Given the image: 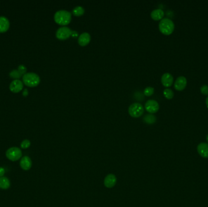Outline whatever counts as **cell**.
<instances>
[{
  "label": "cell",
  "instance_id": "21",
  "mask_svg": "<svg viewBox=\"0 0 208 207\" xmlns=\"http://www.w3.org/2000/svg\"><path fill=\"white\" fill-rule=\"evenodd\" d=\"M9 75L13 78L18 79V78H20L23 75L18 69H14V70H12V71L10 72Z\"/></svg>",
  "mask_w": 208,
  "mask_h": 207
},
{
  "label": "cell",
  "instance_id": "11",
  "mask_svg": "<svg viewBox=\"0 0 208 207\" xmlns=\"http://www.w3.org/2000/svg\"><path fill=\"white\" fill-rule=\"evenodd\" d=\"M186 85H187V80L186 77L183 76H180L177 78L175 82L174 87L178 90H182L186 88Z\"/></svg>",
  "mask_w": 208,
  "mask_h": 207
},
{
  "label": "cell",
  "instance_id": "24",
  "mask_svg": "<svg viewBox=\"0 0 208 207\" xmlns=\"http://www.w3.org/2000/svg\"><path fill=\"white\" fill-rule=\"evenodd\" d=\"M18 70L21 73V74L23 75L24 74H26V71H27V68L26 67L23 65V64H20L18 66Z\"/></svg>",
  "mask_w": 208,
  "mask_h": 207
},
{
  "label": "cell",
  "instance_id": "26",
  "mask_svg": "<svg viewBox=\"0 0 208 207\" xmlns=\"http://www.w3.org/2000/svg\"><path fill=\"white\" fill-rule=\"evenodd\" d=\"M5 174V170L2 167H0V178L3 177Z\"/></svg>",
  "mask_w": 208,
  "mask_h": 207
},
{
  "label": "cell",
  "instance_id": "9",
  "mask_svg": "<svg viewBox=\"0 0 208 207\" xmlns=\"http://www.w3.org/2000/svg\"><path fill=\"white\" fill-rule=\"evenodd\" d=\"M23 88V83L19 79H15L9 85V88L11 89V90L15 93L21 90Z\"/></svg>",
  "mask_w": 208,
  "mask_h": 207
},
{
  "label": "cell",
  "instance_id": "25",
  "mask_svg": "<svg viewBox=\"0 0 208 207\" xmlns=\"http://www.w3.org/2000/svg\"><path fill=\"white\" fill-rule=\"evenodd\" d=\"M200 90L201 93L204 95H208V85H203L200 88Z\"/></svg>",
  "mask_w": 208,
  "mask_h": 207
},
{
  "label": "cell",
  "instance_id": "20",
  "mask_svg": "<svg viewBox=\"0 0 208 207\" xmlns=\"http://www.w3.org/2000/svg\"><path fill=\"white\" fill-rule=\"evenodd\" d=\"M164 95L167 99H172L174 96V93L172 89L166 88L163 91Z\"/></svg>",
  "mask_w": 208,
  "mask_h": 207
},
{
  "label": "cell",
  "instance_id": "23",
  "mask_svg": "<svg viewBox=\"0 0 208 207\" xmlns=\"http://www.w3.org/2000/svg\"><path fill=\"white\" fill-rule=\"evenodd\" d=\"M30 146V142L29 140L26 139L24 140L21 143V148L23 149H27L29 148Z\"/></svg>",
  "mask_w": 208,
  "mask_h": 207
},
{
  "label": "cell",
  "instance_id": "29",
  "mask_svg": "<svg viewBox=\"0 0 208 207\" xmlns=\"http://www.w3.org/2000/svg\"><path fill=\"white\" fill-rule=\"evenodd\" d=\"M206 140H207V142H208V134H207V135H206Z\"/></svg>",
  "mask_w": 208,
  "mask_h": 207
},
{
  "label": "cell",
  "instance_id": "22",
  "mask_svg": "<svg viewBox=\"0 0 208 207\" xmlns=\"http://www.w3.org/2000/svg\"><path fill=\"white\" fill-rule=\"evenodd\" d=\"M154 93V88L151 86L146 87L144 90V94L146 96H150Z\"/></svg>",
  "mask_w": 208,
  "mask_h": 207
},
{
  "label": "cell",
  "instance_id": "5",
  "mask_svg": "<svg viewBox=\"0 0 208 207\" xmlns=\"http://www.w3.org/2000/svg\"><path fill=\"white\" fill-rule=\"evenodd\" d=\"M144 107L140 103H134L129 108V113L133 117H139L143 114Z\"/></svg>",
  "mask_w": 208,
  "mask_h": 207
},
{
  "label": "cell",
  "instance_id": "2",
  "mask_svg": "<svg viewBox=\"0 0 208 207\" xmlns=\"http://www.w3.org/2000/svg\"><path fill=\"white\" fill-rule=\"evenodd\" d=\"M23 83L28 86L34 87L40 82V78L38 74L34 73H28L22 76Z\"/></svg>",
  "mask_w": 208,
  "mask_h": 207
},
{
  "label": "cell",
  "instance_id": "15",
  "mask_svg": "<svg viewBox=\"0 0 208 207\" xmlns=\"http://www.w3.org/2000/svg\"><path fill=\"white\" fill-rule=\"evenodd\" d=\"M10 26L9 21V20L4 16H0V32H4L7 31Z\"/></svg>",
  "mask_w": 208,
  "mask_h": 207
},
{
  "label": "cell",
  "instance_id": "18",
  "mask_svg": "<svg viewBox=\"0 0 208 207\" xmlns=\"http://www.w3.org/2000/svg\"><path fill=\"white\" fill-rule=\"evenodd\" d=\"M144 121L148 124H153V123L156 122V117L153 114H147L144 116Z\"/></svg>",
  "mask_w": 208,
  "mask_h": 207
},
{
  "label": "cell",
  "instance_id": "16",
  "mask_svg": "<svg viewBox=\"0 0 208 207\" xmlns=\"http://www.w3.org/2000/svg\"><path fill=\"white\" fill-rule=\"evenodd\" d=\"M164 15L163 11L161 9H156L151 12V17L155 20H162Z\"/></svg>",
  "mask_w": 208,
  "mask_h": 207
},
{
  "label": "cell",
  "instance_id": "12",
  "mask_svg": "<svg viewBox=\"0 0 208 207\" xmlns=\"http://www.w3.org/2000/svg\"><path fill=\"white\" fill-rule=\"evenodd\" d=\"M20 166L25 171L29 170L32 167V161L28 156H24L20 160Z\"/></svg>",
  "mask_w": 208,
  "mask_h": 207
},
{
  "label": "cell",
  "instance_id": "6",
  "mask_svg": "<svg viewBox=\"0 0 208 207\" xmlns=\"http://www.w3.org/2000/svg\"><path fill=\"white\" fill-rule=\"evenodd\" d=\"M75 31H72V30L67 26H62L57 30L56 37L59 40H64L68 38Z\"/></svg>",
  "mask_w": 208,
  "mask_h": 207
},
{
  "label": "cell",
  "instance_id": "3",
  "mask_svg": "<svg viewBox=\"0 0 208 207\" xmlns=\"http://www.w3.org/2000/svg\"><path fill=\"white\" fill-rule=\"evenodd\" d=\"M175 28V24L172 20L169 18H163L159 23L160 30L165 35L171 34Z\"/></svg>",
  "mask_w": 208,
  "mask_h": 207
},
{
  "label": "cell",
  "instance_id": "13",
  "mask_svg": "<svg viewBox=\"0 0 208 207\" xmlns=\"http://www.w3.org/2000/svg\"><path fill=\"white\" fill-rule=\"evenodd\" d=\"M91 40V35L88 32H83L78 38V43L80 46H85L88 45Z\"/></svg>",
  "mask_w": 208,
  "mask_h": 207
},
{
  "label": "cell",
  "instance_id": "7",
  "mask_svg": "<svg viewBox=\"0 0 208 207\" xmlns=\"http://www.w3.org/2000/svg\"><path fill=\"white\" fill-rule=\"evenodd\" d=\"M146 109L151 114L158 112L160 109L159 103L155 100H149L145 104Z\"/></svg>",
  "mask_w": 208,
  "mask_h": 207
},
{
  "label": "cell",
  "instance_id": "27",
  "mask_svg": "<svg viewBox=\"0 0 208 207\" xmlns=\"http://www.w3.org/2000/svg\"><path fill=\"white\" fill-rule=\"evenodd\" d=\"M23 95H28V90H27V89H26L25 90V92H23Z\"/></svg>",
  "mask_w": 208,
  "mask_h": 207
},
{
  "label": "cell",
  "instance_id": "1",
  "mask_svg": "<svg viewBox=\"0 0 208 207\" xmlns=\"http://www.w3.org/2000/svg\"><path fill=\"white\" fill-rule=\"evenodd\" d=\"M54 20L60 25H67L71 21V14L66 10H59L54 14Z\"/></svg>",
  "mask_w": 208,
  "mask_h": 207
},
{
  "label": "cell",
  "instance_id": "4",
  "mask_svg": "<svg viewBox=\"0 0 208 207\" xmlns=\"http://www.w3.org/2000/svg\"><path fill=\"white\" fill-rule=\"evenodd\" d=\"M6 157L11 161L15 162L18 161L22 157V152L18 147L9 148L6 152Z\"/></svg>",
  "mask_w": 208,
  "mask_h": 207
},
{
  "label": "cell",
  "instance_id": "17",
  "mask_svg": "<svg viewBox=\"0 0 208 207\" xmlns=\"http://www.w3.org/2000/svg\"><path fill=\"white\" fill-rule=\"evenodd\" d=\"M11 186L10 180L6 177L0 178V188L2 190H7Z\"/></svg>",
  "mask_w": 208,
  "mask_h": 207
},
{
  "label": "cell",
  "instance_id": "28",
  "mask_svg": "<svg viewBox=\"0 0 208 207\" xmlns=\"http://www.w3.org/2000/svg\"><path fill=\"white\" fill-rule=\"evenodd\" d=\"M206 105H207V107L208 108V96L206 99Z\"/></svg>",
  "mask_w": 208,
  "mask_h": 207
},
{
  "label": "cell",
  "instance_id": "14",
  "mask_svg": "<svg viewBox=\"0 0 208 207\" xmlns=\"http://www.w3.org/2000/svg\"><path fill=\"white\" fill-rule=\"evenodd\" d=\"M161 82L165 87H169L174 82V77L170 73H164L161 77Z\"/></svg>",
  "mask_w": 208,
  "mask_h": 207
},
{
  "label": "cell",
  "instance_id": "8",
  "mask_svg": "<svg viewBox=\"0 0 208 207\" xmlns=\"http://www.w3.org/2000/svg\"><path fill=\"white\" fill-rule=\"evenodd\" d=\"M117 178L113 174H108L104 179V185L108 188H113L116 183Z\"/></svg>",
  "mask_w": 208,
  "mask_h": 207
},
{
  "label": "cell",
  "instance_id": "19",
  "mask_svg": "<svg viewBox=\"0 0 208 207\" xmlns=\"http://www.w3.org/2000/svg\"><path fill=\"white\" fill-rule=\"evenodd\" d=\"M85 12V9L81 6H77L73 9V14L75 16H81Z\"/></svg>",
  "mask_w": 208,
  "mask_h": 207
},
{
  "label": "cell",
  "instance_id": "10",
  "mask_svg": "<svg viewBox=\"0 0 208 207\" xmlns=\"http://www.w3.org/2000/svg\"><path fill=\"white\" fill-rule=\"evenodd\" d=\"M197 151L198 154L205 159H208V143L202 142L197 147Z\"/></svg>",
  "mask_w": 208,
  "mask_h": 207
}]
</instances>
